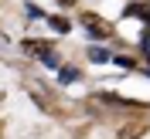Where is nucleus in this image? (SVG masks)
Returning <instances> with one entry per match:
<instances>
[{
    "label": "nucleus",
    "instance_id": "4",
    "mask_svg": "<svg viewBox=\"0 0 150 139\" xmlns=\"http://www.w3.org/2000/svg\"><path fill=\"white\" fill-rule=\"evenodd\" d=\"M89 58H92L96 65H106V61H112V54L106 51V47H89Z\"/></svg>",
    "mask_w": 150,
    "mask_h": 139
},
{
    "label": "nucleus",
    "instance_id": "5",
    "mask_svg": "<svg viewBox=\"0 0 150 139\" xmlns=\"http://www.w3.org/2000/svg\"><path fill=\"white\" fill-rule=\"evenodd\" d=\"M51 27H55L58 34H68V27H72V24H68L65 17H51Z\"/></svg>",
    "mask_w": 150,
    "mask_h": 139
},
{
    "label": "nucleus",
    "instance_id": "6",
    "mask_svg": "<svg viewBox=\"0 0 150 139\" xmlns=\"http://www.w3.org/2000/svg\"><path fill=\"white\" fill-rule=\"evenodd\" d=\"M41 61H45L48 68H58V54H55V51H48V54H41Z\"/></svg>",
    "mask_w": 150,
    "mask_h": 139
},
{
    "label": "nucleus",
    "instance_id": "1",
    "mask_svg": "<svg viewBox=\"0 0 150 139\" xmlns=\"http://www.w3.org/2000/svg\"><path fill=\"white\" fill-rule=\"evenodd\" d=\"M24 51H28V54H48V51H51V44H48V41H24Z\"/></svg>",
    "mask_w": 150,
    "mask_h": 139
},
{
    "label": "nucleus",
    "instance_id": "8",
    "mask_svg": "<svg viewBox=\"0 0 150 139\" xmlns=\"http://www.w3.org/2000/svg\"><path fill=\"white\" fill-rule=\"evenodd\" d=\"M58 3H62V7H72V3H75V0H58Z\"/></svg>",
    "mask_w": 150,
    "mask_h": 139
},
{
    "label": "nucleus",
    "instance_id": "3",
    "mask_svg": "<svg viewBox=\"0 0 150 139\" xmlns=\"http://www.w3.org/2000/svg\"><path fill=\"white\" fill-rule=\"evenodd\" d=\"M126 14H137V17H143V24H150V3H130Z\"/></svg>",
    "mask_w": 150,
    "mask_h": 139
},
{
    "label": "nucleus",
    "instance_id": "7",
    "mask_svg": "<svg viewBox=\"0 0 150 139\" xmlns=\"http://www.w3.org/2000/svg\"><path fill=\"white\" fill-rule=\"evenodd\" d=\"M112 61H116V65H120V68H133V61H130V58H123V54H116V58H112Z\"/></svg>",
    "mask_w": 150,
    "mask_h": 139
},
{
    "label": "nucleus",
    "instance_id": "2",
    "mask_svg": "<svg viewBox=\"0 0 150 139\" xmlns=\"http://www.w3.org/2000/svg\"><path fill=\"white\" fill-rule=\"evenodd\" d=\"M58 82H62V85H72V82H79V68H72V65H62V68H58Z\"/></svg>",
    "mask_w": 150,
    "mask_h": 139
}]
</instances>
